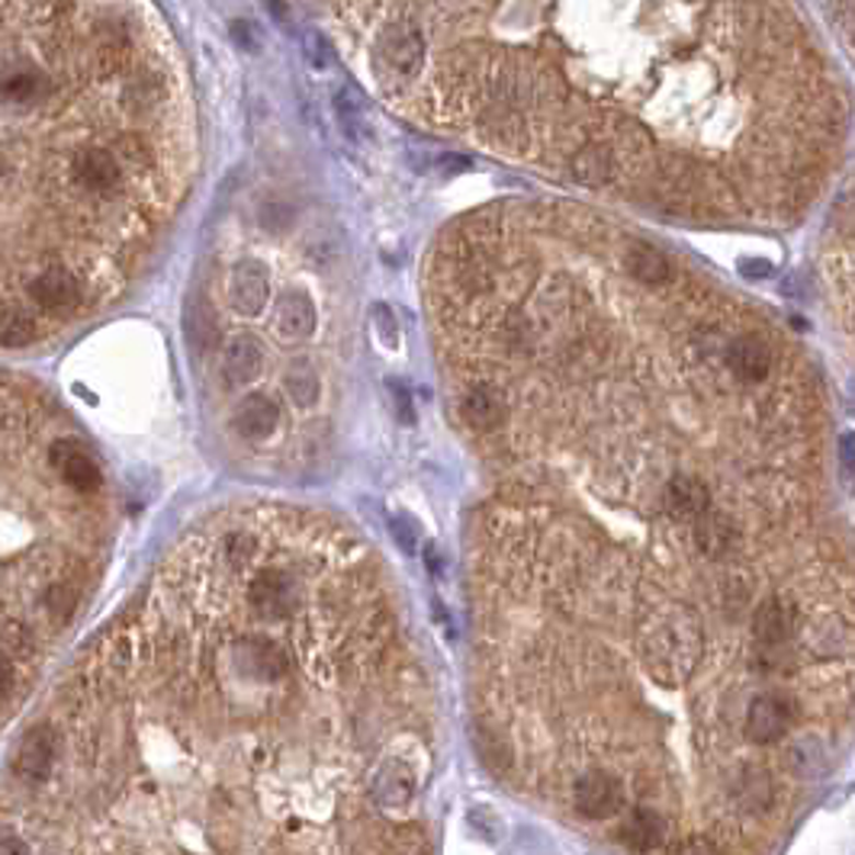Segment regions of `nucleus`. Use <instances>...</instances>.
<instances>
[{"label": "nucleus", "mask_w": 855, "mask_h": 855, "mask_svg": "<svg viewBox=\"0 0 855 855\" xmlns=\"http://www.w3.org/2000/svg\"><path fill=\"white\" fill-rule=\"evenodd\" d=\"M665 817L653 808H637L620 823V843L634 853H653L665 843Z\"/></svg>", "instance_id": "17"}, {"label": "nucleus", "mask_w": 855, "mask_h": 855, "mask_svg": "<svg viewBox=\"0 0 855 855\" xmlns=\"http://www.w3.org/2000/svg\"><path fill=\"white\" fill-rule=\"evenodd\" d=\"M772 801V785L765 772H750L740 778V805L750 810H765Z\"/></svg>", "instance_id": "23"}, {"label": "nucleus", "mask_w": 855, "mask_h": 855, "mask_svg": "<svg viewBox=\"0 0 855 855\" xmlns=\"http://www.w3.org/2000/svg\"><path fill=\"white\" fill-rule=\"evenodd\" d=\"M853 7H855V0H853Z\"/></svg>", "instance_id": "39"}, {"label": "nucleus", "mask_w": 855, "mask_h": 855, "mask_svg": "<svg viewBox=\"0 0 855 855\" xmlns=\"http://www.w3.org/2000/svg\"><path fill=\"white\" fill-rule=\"evenodd\" d=\"M460 412H464L467 425H474L476 431H495L509 419V396L499 383H470L464 392Z\"/></svg>", "instance_id": "7"}, {"label": "nucleus", "mask_w": 855, "mask_h": 855, "mask_svg": "<svg viewBox=\"0 0 855 855\" xmlns=\"http://www.w3.org/2000/svg\"><path fill=\"white\" fill-rule=\"evenodd\" d=\"M374 329H377L386 347H399V326H396V316L386 303L374 306Z\"/></svg>", "instance_id": "27"}, {"label": "nucleus", "mask_w": 855, "mask_h": 855, "mask_svg": "<svg viewBox=\"0 0 855 855\" xmlns=\"http://www.w3.org/2000/svg\"><path fill=\"white\" fill-rule=\"evenodd\" d=\"M0 855H30V846L20 836H3L0 843Z\"/></svg>", "instance_id": "36"}, {"label": "nucleus", "mask_w": 855, "mask_h": 855, "mask_svg": "<svg viewBox=\"0 0 855 855\" xmlns=\"http://www.w3.org/2000/svg\"><path fill=\"white\" fill-rule=\"evenodd\" d=\"M236 660L244 675H258V679H264V682L281 679L286 669H289L284 647H277V643L267 640V637H248V640H241L236 650Z\"/></svg>", "instance_id": "13"}, {"label": "nucleus", "mask_w": 855, "mask_h": 855, "mask_svg": "<svg viewBox=\"0 0 855 855\" xmlns=\"http://www.w3.org/2000/svg\"><path fill=\"white\" fill-rule=\"evenodd\" d=\"M46 612L55 615L58 620H65L75 612V589L68 582H58L46 592Z\"/></svg>", "instance_id": "25"}, {"label": "nucleus", "mask_w": 855, "mask_h": 855, "mask_svg": "<svg viewBox=\"0 0 855 855\" xmlns=\"http://www.w3.org/2000/svg\"><path fill=\"white\" fill-rule=\"evenodd\" d=\"M572 805L589 820H608L624 808V785L618 775L592 768L575 778L572 785Z\"/></svg>", "instance_id": "3"}, {"label": "nucleus", "mask_w": 855, "mask_h": 855, "mask_svg": "<svg viewBox=\"0 0 855 855\" xmlns=\"http://www.w3.org/2000/svg\"><path fill=\"white\" fill-rule=\"evenodd\" d=\"M248 598H251V608L261 615V618H286L296 602H299V585L289 572L267 570L261 575H254L251 589H248Z\"/></svg>", "instance_id": "6"}, {"label": "nucleus", "mask_w": 855, "mask_h": 855, "mask_svg": "<svg viewBox=\"0 0 855 855\" xmlns=\"http://www.w3.org/2000/svg\"><path fill=\"white\" fill-rule=\"evenodd\" d=\"M88 296H91V289L75 271H68V267H46V271H39V274H33L26 281V303H13V306H23L33 316L36 312L68 316L78 306H84Z\"/></svg>", "instance_id": "2"}, {"label": "nucleus", "mask_w": 855, "mask_h": 855, "mask_svg": "<svg viewBox=\"0 0 855 855\" xmlns=\"http://www.w3.org/2000/svg\"><path fill=\"white\" fill-rule=\"evenodd\" d=\"M232 428L244 441H267L281 428V406L271 396H248L232 415Z\"/></svg>", "instance_id": "14"}, {"label": "nucleus", "mask_w": 855, "mask_h": 855, "mask_svg": "<svg viewBox=\"0 0 855 855\" xmlns=\"http://www.w3.org/2000/svg\"><path fill=\"white\" fill-rule=\"evenodd\" d=\"M665 505H669L672 518L695 524L705 512H711V495H708V486L698 476L679 474L672 476V482L665 489Z\"/></svg>", "instance_id": "16"}, {"label": "nucleus", "mask_w": 855, "mask_h": 855, "mask_svg": "<svg viewBox=\"0 0 855 855\" xmlns=\"http://www.w3.org/2000/svg\"><path fill=\"white\" fill-rule=\"evenodd\" d=\"M620 264H624V274L630 281L643 286H665L672 281V261L665 258L663 248H657L643 238H634V241L624 244Z\"/></svg>", "instance_id": "9"}, {"label": "nucleus", "mask_w": 855, "mask_h": 855, "mask_svg": "<svg viewBox=\"0 0 855 855\" xmlns=\"http://www.w3.org/2000/svg\"><path fill=\"white\" fill-rule=\"evenodd\" d=\"M791 760H795V772L805 775V778H813L823 772V753L813 740H801L795 750H791Z\"/></svg>", "instance_id": "24"}, {"label": "nucleus", "mask_w": 855, "mask_h": 855, "mask_svg": "<svg viewBox=\"0 0 855 855\" xmlns=\"http://www.w3.org/2000/svg\"><path fill=\"white\" fill-rule=\"evenodd\" d=\"M853 412H855V392H853Z\"/></svg>", "instance_id": "38"}, {"label": "nucleus", "mask_w": 855, "mask_h": 855, "mask_svg": "<svg viewBox=\"0 0 855 855\" xmlns=\"http://www.w3.org/2000/svg\"><path fill=\"white\" fill-rule=\"evenodd\" d=\"M702 657V624L692 608L669 602L653 608L640 624V660L653 679L679 685L692 675Z\"/></svg>", "instance_id": "1"}, {"label": "nucleus", "mask_w": 855, "mask_h": 855, "mask_svg": "<svg viewBox=\"0 0 855 855\" xmlns=\"http://www.w3.org/2000/svg\"><path fill=\"white\" fill-rule=\"evenodd\" d=\"M286 392L289 399L299 406V409H309L319 402V392H322V383H319V374L306 364V361H296L284 377Z\"/></svg>", "instance_id": "21"}, {"label": "nucleus", "mask_w": 855, "mask_h": 855, "mask_svg": "<svg viewBox=\"0 0 855 855\" xmlns=\"http://www.w3.org/2000/svg\"><path fill=\"white\" fill-rule=\"evenodd\" d=\"M795 720V705L782 695H762L746 714V737L760 746L778 743Z\"/></svg>", "instance_id": "8"}, {"label": "nucleus", "mask_w": 855, "mask_h": 855, "mask_svg": "<svg viewBox=\"0 0 855 855\" xmlns=\"http://www.w3.org/2000/svg\"><path fill=\"white\" fill-rule=\"evenodd\" d=\"M371 791L380 805L402 808L415 795V772L406 762H383L374 782H371Z\"/></svg>", "instance_id": "19"}, {"label": "nucleus", "mask_w": 855, "mask_h": 855, "mask_svg": "<svg viewBox=\"0 0 855 855\" xmlns=\"http://www.w3.org/2000/svg\"><path fill=\"white\" fill-rule=\"evenodd\" d=\"M36 338V316L23 306L7 303L3 306V344L7 347H23Z\"/></svg>", "instance_id": "22"}, {"label": "nucleus", "mask_w": 855, "mask_h": 855, "mask_svg": "<svg viewBox=\"0 0 855 855\" xmlns=\"http://www.w3.org/2000/svg\"><path fill=\"white\" fill-rule=\"evenodd\" d=\"M840 479L846 489H855V434L846 431L840 437Z\"/></svg>", "instance_id": "28"}, {"label": "nucleus", "mask_w": 855, "mask_h": 855, "mask_svg": "<svg viewBox=\"0 0 855 855\" xmlns=\"http://www.w3.org/2000/svg\"><path fill=\"white\" fill-rule=\"evenodd\" d=\"M232 39H236L238 48H244V52H254V48L261 46V36H258V30H254L248 20H236V23H232Z\"/></svg>", "instance_id": "33"}, {"label": "nucleus", "mask_w": 855, "mask_h": 855, "mask_svg": "<svg viewBox=\"0 0 855 855\" xmlns=\"http://www.w3.org/2000/svg\"><path fill=\"white\" fill-rule=\"evenodd\" d=\"M48 464L55 467V474L61 476L65 486H71L75 492H96L100 482H103V474L96 467V460L71 437H58L52 441L48 447Z\"/></svg>", "instance_id": "4"}, {"label": "nucleus", "mask_w": 855, "mask_h": 855, "mask_svg": "<svg viewBox=\"0 0 855 855\" xmlns=\"http://www.w3.org/2000/svg\"><path fill=\"white\" fill-rule=\"evenodd\" d=\"M389 527H392V537H396V544H399L402 550H415V547H419V527L412 524V518L396 515Z\"/></svg>", "instance_id": "30"}, {"label": "nucleus", "mask_w": 855, "mask_h": 855, "mask_svg": "<svg viewBox=\"0 0 855 855\" xmlns=\"http://www.w3.org/2000/svg\"><path fill=\"white\" fill-rule=\"evenodd\" d=\"M258 371H261V347L254 344V338H248V334L229 338V344H226V351H223V361H219L223 383H229V386H248V383L258 377Z\"/></svg>", "instance_id": "18"}, {"label": "nucleus", "mask_w": 855, "mask_h": 855, "mask_svg": "<svg viewBox=\"0 0 855 855\" xmlns=\"http://www.w3.org/2000/svg\"><path fill=\"white\" fill-rule=\"evenodd\" d=\"M695 544L708 560H723L740 547V527L723 512H705L695 522Z\"/></svg>", "instance_id": "15"}, {"label": "nucleus", "mask_w": 855, "mask_h": 855, "mask_svg": "<svg viewBox=\"0 0 855 855\" xmlns=\"http://www.w3.org/2000/svg\"><path fill=\"white\" fill-rule=\"evenodd\" d=\"M264 3H267V10H271V13H274L277 20H286V3H284V0H264Z\"/></svg>", "instance_id": "37"}, {"label": "nucleus", "mask_w": 855, "mask_h": 855, "mask_svg": "<svg viewBox=\"0 0 855 855\" xmlns=\"http://www.w3.org/2000/svg\"><path fill=\"white\" fill-rule=\"evenodd\" d=\"M55 760H58V733L43 723V727L30 730L20 740L16 756H13V768L20 775H26V778H46Z\"/></svg>", "instance_id": "12"}, {"label": "nucleus", "mask_w": 855, "mask_h": 855, "mask_svg": "<svg viewBox=\"0 0 855 855\" xmlns=\"http://www.w3.org/2000/svg\"><path fill=\"white\" fill-rule=\"evenodd\" d=\"M723 361H727L730 374L743 383L765 380L768 371H772V351H768V344H765L762 338H756V334H737V338H730V344H727V351H723Z\"/></svg>", "instance_id": "10"}, {"label": "nucleus", "mask_w": 855, "mask_h": 855, "mask_svg": "<svg viewBox=\"0 0 855 855\" xmlns=\"http://www.w3.org/2000/svg\"><path fill=\"white\" fill-rule=\"evenodd\" d=\"M740 271H743L746 277H753V281H762V277H768V274H772V267H768L765 261H743V264H740Z\"/></svg>", "instance_id": "35"}, {"label": "nucleus", "mask_w": 855, "mask_h": 855, "mask_svg": "<svg viewBox=\"0 0 855 855\" xmlns=\"http://www.w3.org/2000/svg\"><path fill=\"white\" fill-rule=\"evenodd\" d=\"M232 299L241 312H261L271 299V274L264 261L258 258H241L232 267Z\"/></svg>", "instance_id": "11"}, {"label": "nucleus", "mask_w": 855, "mask_h": 855, "mask_svg": "<svg viewBox=\"0 0 855 855\" xmlns=\"http://www.w3.org/2000/svg\"><path fill=\"white\" fill-rule=\"evenodd\" d=\"M389 392H392V402H396V412H399V419L402 422H412V396H409V389L402 386L399 380H392L389 383Z\"/></svg>", "instance_id": "34"}, {"label": "nucleus", "mask_w": 855, "mask_h": 855, "mask_svg": "<svg viewBox=\"0 0 855 855\" xmlns=\"http://www.w3.org/2000/svg\"><path fill=\"white\" fill-rule=\"evenodd\" d=\"M798 624H801L798 605L788 595H772V598L762 602L760 608H756V615H753V637H756L760 647L775 650V647L788 643L798 634Z\"/></svg>", "instance_id": "5"}, {"label": "nucleus", "mask_w": 855, "mask_h": 855, "mask_svg": "<svg viewBox=\"0 0 855 855\" xmlns=\"http://www.w3.org/2000/svg\"><path fill=\"white\" fill-rule=\"evenodd\" d=\"M669 855H720V850L714 846L708 836H685L682 843L672 846Z\"/></svg>", "instance_id": "32"}, {"label": "nucleus", "mask_w": 855, "mask_h": 855, "mask_svg": "<svg viewBox=\"0 0 855 855\" xmlns=\"http://www.w3.org/2000/svg\"><path fill=\"white\" fill-rule=\"evenodd\" d=\"M306 58L312 61V68H326L332 61V48L319 33H306Z\"/></svg>", "instance_id": "31"}, {"label": "nucleus", "mask_w": 855, "mask_h": 855, "mask_svg": "<svg viewBox=\"0 0 855 855\" xmlns=\"http://www.w3.org/2000/svg\"><path fill=\"white\" fill-rule=\"evenodd\" d=\"M251 554H254V540L248 537V534H229V540H226V557H229V563L232 567H244L248 560H251Z\"/></svg>", "instance_id": "29"}, {"label": "nucleus", "mask_w": 855, "mask_h": 855, "mask_svg": "<svg viewBox=\"0 0 855 855\" xmlns=\"http://www.w3.org/2000/svg\"><path fill=\"white\" fill-rule=\"evenodd\" d=\"M289 223H293V206L284 203V200H267V203L261 206V226H264V229L277 232V229H286Z\"/></svg>", "instance_id": "26"}, {"label": "nucleus", "mask_w": 855, "mask_h": 855, "mask_svg": "<svg viewBox=\"0 0 855 855\" xmlns=\"http://www.w3.org/2000/svg\"><path fill=\"white\" fill-rule=\"evenodd\" d=\"M281 312H277V326L286 338H309L319 326V312L316 303L303 293V289H289L281 296Z\"/></svg>", "instance_id": "20"}]
</instances>
